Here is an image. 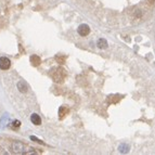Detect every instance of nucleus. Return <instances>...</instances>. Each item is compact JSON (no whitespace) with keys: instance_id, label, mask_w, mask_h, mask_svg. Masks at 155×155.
Here are the masks:
<instances>
[{"instance_id":"13","label":"nucleus","mask_w":155,"mask_h":155,"mask_svg":"<svg viewBox=\"0 0 155 155\" xmlns=\"http://www.w3.org/2000/svg\"><path fill=\"white\" fill-rule=\"evenodd\" d=\"M20 126H21L20 120H14L13 122V127H20Z\"/></svg>"},{"instance_id":"9","label":"nucleus","mask_w":155,"mask_h":155,"mask_svg":"<svg viewBox=\"0 0 155 155\" xmlns=\"http://www.w3.org/2000/svg\"><path fill=\"white\" fill-rule=\"evenodd\" d=\"M97 46H98L99 49H107V47H109V44H107V41L106 39L104 38H100L97 42Z\"/></svg>"},{"instance_id":"6","label":"nucleus","mask_w":155,"mask_h":155,"mask_svg":"<svg viewBox=\"0 0 155 155\" xmlns=\"http://www.w3.org/2000/svg\"><path fill=\"white\" fill-rule=\"evenodd\" d=\"M122 95H119V94H111L107 97V102L109 103H117L119 102L120 100H122Z\"/></svg>"},{"instance_id":"14","label":"nucleus","mask_w":155,"mask_h":155,"mask_svg":"<svg viewBox=\"0 0 155 155\" xmlns=\"http://www.w3.org/2000/svg\"><path fill=\"white\" fill-rule=\"evenodd\" d=\"M30 139H32V140H35V141H36V142H38V143H41V144H45V143L42 142V141H40V140H38V139H37L36 137H33V136H32V137H30Z\"/></svg>"},{"instance_id":"8","label":"nucleus","mask_w":155,"mask_h":155,"mask_svg":"<svg viewBox=\"0 0 155 155\" xmlns=\"http://www.w3.org/2000/svg\"><path fill=\"white\" fill-rule=\"evenodd\" d=\"M30 120H32V122H33L34 125H36V126H39V125H41L40 116H39L38 114H36V113H34V114L30 115Z\"/></svg>"},{"instance_id":"10","label":"nucleus","mask_w":155,"mask_h":155,"mask_svg":"<svg viewBox=\"0 0 155 155\" xmlns=\"http://www.w3.org/2000/svg\"><path fill=\"white\" fill-rule=\"evenodd\" d=\"M29 60H30V63H32V65H33V66H38L41 63L40 57H38V55H35V54H34V55H32Z\"/></svg>"},{"instance_id":"7","label":"nucleus","mask_w":155,"mask_h":155,"mask_svg":"<svg viewBox=\"0 0 155 155\" xmlns=\"http://www.w3.org/2000/svg\"><path fill=\"white\" fill-rule=\"evenodd\" d=\"M69 107H67V106H64V105L61 106V107L59 109V118L63 119L66 115L69 114Z\"/></svg>"},{"instance_id":"1","label":"nucleus","mask_w":155,"mask_h":155,"mask_svg":"<svg viewBox=\"0 0 155 155\" xmlns=\"http://www.w3.org/2000/svg\"><path fill=\"white\" fill-rule=\"evenodd\" d=\"M49 74H50V76H51V78L53 79V82H57V84L64 82V80H65L66 77H67L66 71L63 69V67H60V66L51 69Z\"/></svg>"},{"instance_id":"15","label":"nucleus","mask_w":155,"mask_h":155,"mask_svg":"<svg viewBox=\"0 0 155 155\" xmlns=\"http://www.w3.org/2000/svg\"><path fill=\"white\" fill-rule=\"evenodd\" d=\"M147 1H149L150 3H154V2H155V0H147Z\"/></svg>"},{"instance_id":"4","label":"nucleus","mask_w":155,"mask_h":155,"mask_svg":"<svg viewBox=\"0 0 155 155\" xmlns=\"http://www.w3.org/2000/svg\"><path fill=\"white\" fill-rule=\"evenodd\" d=\"M11 66V61L9 60L7 57H0V69H9Z\"/></svg>"},{"instance_id":"3","label":"nucleus","mask_w":155,"mask_h":155,"mask_svg":"<svg viewBox=\"0 0 155 155\" xmlns=\"http://www.w3.org/2000/svg\"><path fill=\"white\" fill-rule=\"evenodd\" d=\"M77 32H78V34H79L80 36L85 37V36H87V35H89L90 27L87 24H82V25H79V26H78Z\"/></svg>"},{"instance_id":"2","label":"nucleus","mask_w":155,"mask_h":155,"mask_svg":"<svg viewBox=\"0 0 155 155\" xmlns=\"http://www.w3.org/2000/svg\"><path fill=\"white\" fill-rule=\"evenodd\" d=\"M12 151L17 154H35L34 149L23 144L22 142L12 143Z\"/></svg>"},{"instance_id":"11","label":"nucleus","mask_w":155,"mask_h":155,"mask_svg":"<svg viewBox=\"0 0 155 155\" xmlns=\"http://www.w3.org/2000/svg\"><path fill=\"white\" fill-rule=\"evenodd\" d=\"M118 151L122 154H126L129 152V145L127 144V143H122V144H119L118 147Z\"/></svg>"},{"instance_id":"12","label":"nucleus","mask_w":155,"mask_h":155,"mask_svg":"<svg viewBox=\"0 0 155 155\" xmlns=\"http://www.w3.org/2000/svg\"><path fill=\"white\" fill-rule=\"evenodd\" d=\"M55 60H57L60 64H64V63H65V60H66V57L65 55H60V54H59V55L55 57Z\"/></svg>"},{"instance_id":"5","label":"nucleus","mask_w":155,"mask_h":155,"mask_svg":"<svg viewBox=\"0 0 155 155\" xmlns=\"http://www.w3.org/2000/svg\"><path fill=\"white\" fill-rule=\"evenodd\" d=\"M17 89H19V91L22 92V93H26V92L28 91V86H27V84L24 82L23 80H21V82H17Z\"/></svg>"}]
</instances>
